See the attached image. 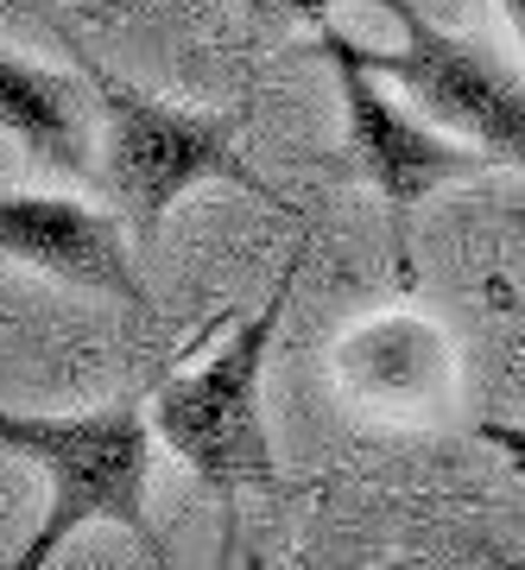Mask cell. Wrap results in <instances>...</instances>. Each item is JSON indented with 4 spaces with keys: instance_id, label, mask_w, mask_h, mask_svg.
<instances>
[{
    "instance_id": "obj_7",
    "label": "cell",
    "mask_w": 525,
    "mask_h": 570,
    "mask_svg": "<svg viewBox=\"0 0 525 570\" xmlns=\"http://www.w3.org/2000/svg\"><path fill=\"white\" fill-rule=\"evenodd\" d=\"M89 82H70L44 63H26L0 51V134L26 159L51 165L58 178H96V146H89Z\"/></svg>"
},
{
    "instance_id": "obj_6",
    "label": "cell",
    "mask_w": 525,
    "mask_h": 570,
    "mask_svg": "<svg viewBox=\"0 0 525 570\" xmlns=\"http://www.w3.org/2000/svg\"><path fill=\"white\" fill-rule=\"evenodd\" d=\"M0 261L44 273V279L108 298V305L146 311V273L127 247L121 209H96L82 197H58V190H7L0 197Z\"/></svg>"
},
{
    "instance_id": "obj_11",
    "label": "cell",
    "mask_w": 525,
    "mask_h": 570,
    "mask_svg": "<svg viewBox=\"0 0 525 570\" xmlns=\"http://www.w3.org/2000/svg\"><path fill=\"white\" fill-rule=\"evenodd\" d=\"M487 558H494L501 570H525V558H506V551H487Z\"/></svg>"
},
{
    "instance_id": "obj_9",
    "label": "cell",
    "mask_w": 525,
    "mask_h": 570,
    "mask_svg": "<svg viewBox=\"0 0 525 570\" xmlns=\"http://www.w3.org/2000/svg\"><path fill=\"white\" fill-rule=\"evenodd\" d=\"M260 7L285 13V20H304V26H329V13H336V0H260Z\"/></svg>"
},
{
    "instance_id": "obj_2",
    "label": "cell",
    "mask_w": 525,
    "mask_h": 570,
    "mask_svg": "<svg viewBox=\"0 0 525 570\" xmlns=\"http://www.w3.org/2000/svg\"><path fill=\"white\" fill-rule=\"evenodd\" d=\"M82 82H89V96L101 108V184H108L121 223L140 242H159L165 216L197 184H241V190H254L266 204H279V190L241 159L235 121L159 102L140 82L101 70L96 58H82Z\"/></svg>"
},
{
    "instance_id": "obj_12",
    "label": "cell",
    "mask_w": 525,
    "mask_h": 570,
    "mask_svg": "<svg viewBox=\"0 0 525 570\" xmlns=\"http://www.w3.org/2000/svg\"><path fill=\"white\" fill-rule=\"evenodd\" d=\"M247 570H266V564H260V558H247Z\"/></svg>"
},
{
    "instance_id": "obj_4",
    "label": "cell",
    "mask_w": 525,
    "mask_h": 570,
    "mask_svg": "<svg viewBox=\"0 0 525 570\" xmlns=\"http://www.w3.org/2000/svg\"><path fill=\"white\" fill-rule=\"evenodd\" d=\"M374 7H386L399 45L374 51V45L348 39L355 63L374 70L380 82H393V89H405L444 134L482 146L494 165L525 171V82L482 39L437 26L418 0H374Z\"/></svg>"
},
{
    "instance_id": "obj_8",
    "label": "cell",
    "mask_w": 525,
    "mask_h": 570,
    "mask_svg": "<svg viewBox=\"0 0 525 570\" xmlns=\"http://www.w3.org/2000/svg\"><path fill=\"white\" fill-rule=\"evenodd\" d=\"M475 431H482V444H494L513 469H525V425H513V419H482Z\"/></svg>"
},
{
    "instance_id": "obj_1",
    "label": "cell",
    "mask_w": 525,
    "mask_h": 570,
    "mask_svg": "<svg viewBox=\"0 0 525 570\" xmlns=\"http://www.w3.org/2000/svg\"><path fill=\"white\" fill-rule=\"evenodd\" d=\"M0 456L32 463L44 475V520L7 570H51L82 527L133 532L165 564V539L146 513L152 489V412L96 406V412H7L0 406Z\"/></svg>"
},
{
    "instance_id": "obj_10",
    "label": "cell",
    "mask_w": 525,
    "mask_h": 570,
    "mask_svg": "<svg viewBox=\"0 0 525 570\" xmlns=\"http://www.w3.org/2000/svg\"><path fill=\"white\" fill-rule=\"evenodd\" d=\"M506 13V26H513V39H519V58H525V0H494Z\"/></svg>"
},
{
    "instance_id": "obj_3",
    "label": "cell",
    "mask_w": 525,
    "mask_h": 570,
    "mask_svg": "<svg viewBox=\"0 0 525 570\" xmlns=\"http://www.w3.org/2000/svg\"><path fill=\"white\" fill-rule=\"evenodd\" d=\"M298 266H304V247L285 261L266 305L228 330V343L209 362L171 374L152 393V438L216 494L266 489L279 475L273 469V438H266V419H260V374H266V355H273V336H279V317L291 305Z\"/></svg>"
},
{
    "instance_id": "obj_5",
    "label": "cell",
    "mask_w": 525,
    "mask_h": 570,
    "mask_svg": "<svg viewBox=\"0 0 525 570\" xmlns=\"http://www.w3.org/2000/svg\"><path fill=\"white\" fill-rule=\"evenodd\" d=\"M317 51L329 58L336 89H343V121H348L355 165H361L367 184L386 197L393 223H399V242H405V216L425 204L430 190L463 184V178H475V171H487V165H494L482 146H468V140H456V134H444L437 121L405 115L399 96H393L374 70H361V63H355L343 26H317Z\"/></svg>"
}]
</instances>
